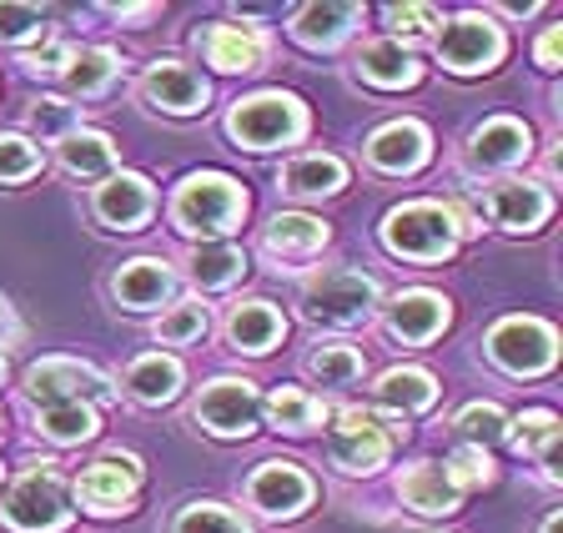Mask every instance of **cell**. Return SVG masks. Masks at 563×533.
Returning a JSON list of instances; mask_svg holds the SVG:
<instances>
[{
  "label": "cell",
  "mask_w": 563,
  "mask_h": 533,
  "mask_svg": "<svg viewBox=\"0 0 563 533\" xmlns=\"http://www.w3.org/2000/svg\"><path fill=\"white\" fill-rule=\"evenodd\" d=\"M242 212H246V191L222 171H197L172 197V222L187 237H222V232H232L242 222Z\"/></svg>",
  "instance_id": "obj_1"
},
{
  "label": "cell",
  "mask_w": 563,
  "mask_h": 533,
  "mask_svg": "<svg viewBox=\"0 0 563 533\" xmlns=\"http://www.w3.org/2000/svg\"><path fill=\"white\" fill-rule=\"evenodd\" d=\"M383 247L408 262H443L457 247V222L443 202H408L383 216Z\"/></svg>",
  "instance_id": "obj_2"
},
{
  "label": "cell",
  "mask_w": 563,
  "mask_h": 533,
  "mask_svg": "<svg viewBox=\"0 0 563 533\" xmlns=\"http://www.w3.org/2000/svg\"><path fill=\"white\" fill-rule=\"evenodd\" d=\"M0 519L11 523L15 533H56L66 529L70 519V503H66V484L51 463H35L5 488L0 498Z\"/></svg>",
  "instance_id": "obj_3"
},
{
  "label": "cell",
  "mask_w": 563,
  "mask_h": 533,
  "mask_svg": "<svg viewBox=\"0 0 563 533\" xmlns=\"http://www.w3.org/2000/svg\"><path fill=\"white\" fill-rule=\"evenodd\" d=\"M227 131H232L242 146L252 152H272V146H287L297 142L307 131V111L297 96H282V91H262V96H246L236 101L232 116H227Z\"/></svg>",
  "instance_id": "obj_4"
},
{
  "label": "cell",
  "mask_w": 563,
  "mask_h": 533,
  "mask_svg": "<svg viewBox=\"0 0 563 533\" xmlns=\"http://www.w3.org/2000/svg\"><path fill=\"white\" fill-rule=\"evenodd\" d=\"M377 308V282L352 267H328L302 282V312L312 322H332V327H347V322H363Z\"/></svg>",
  "instance_id": "obj_5"
},
{
  "label": "cell",
  "mask_w": 563,
  "mask_h": 533,
  "mask_svg": "<svg viewBox=\"0 0 563 533\" xmlns=\"http://www.w3.org/2000/svg\"><path fill=\"white\" fill-rule=\"evenodd\" d=\"M488 357L514 378H539L559 357V337L539 318H504L488 332Z\"/></svg>",
  "instance_id": "obj_6"
},
{
  "label": "cell",
  "mask_w": 563,
  "mask_h": 533,
  "mask_svg": "<svg viewBox=\"0 0 563 533\" xmlns=\"http://www.w3.org/2000/svg\"><path fill=\"white\" fill-rule=\"evenodd\" d=\"M393 438H398V427L383 423L377 413H367V408H342L328 453H332V463H338L342 474H373V468L387 463Z\"/></svg>",
  "instance_id": "obj_7"
},
{
  "label": "cell",
  "mask_w": 563,
  "mask_h": 533,
  "mask_svg": "<svg viewBox=\"0 0 563 533\" xmlns=\"http://www.w3.org/2000/svg\"><path fill=\"white\" fill-rule=\"evenodd\" d=\"M504 56V31L488 21V15H453L438 36V60H443L453 76H478L488 66H498Z\"/></svg>",
  "instance_id": "obj_8"
},
{
  "label": "cell",
  "mask_w": 563,
  "mask_h": 533,
  "mask_svg": "<svg viewBox=\"0 0 563 533\" xmlns=\"http://www.w3.org/2000/svg\"><path fill=\"white\" fill-rule=\"evenodd\" d=\"M25 398L35 408H56V403H91V398H111V382L96 368L76 363V357H46L25 373Z\"/></svg>",
  "instance_id": "obj_9"
},
{
  "label": "cell",
  "mask_w": 563,
  "mask_h": 533,
  "mask_svg": "<svg viewBox=\"0 0 563 533\" xmlns=\"http://www.w3.org/2000/svg\"><path fill=\"white\" fill-rule=\"evenodd\" d=\"M257 413H262L257 388L246 378H217L197 398V423L207 433H217V438H246L257 427Z\"/></svg>",
  "instance_id": "obj_10"
},
{
  "label": "cell",
  "mask_w": 563,
  "mask_h": 533,
  "mask_svg": "<svg viewBox=\"0 0 563 533\" xmlns=\"http://www.w3.org/2000/svg\"><path fill=\"white\" fill-rule=\"evenodd\" d=\"M246 503L267 519H297L312 503V478L297 463H262L257 474L246 478Z\"/></svg>",
  "instance_id": "obj_11"
},
{
  "label": "cell",
  "mask_w": 563,
  "mask_h": 533,
  "mask_svg": "<svg viewBox=\"0 0 563 533\" xmlns=\"http://www.w3.org/2000/svg\"><path fill=\"white\" fill-rule=\"evenodd\" d=\"M141 96H146L156 111H166V116H197V111H207L211 91L191 66H181V60H156V66H146V76H141Z\"/></svg>",
  "instance_id": "obj_12"
},
{
  "label": "cell",
  "mask_w": 563,
  "mask_h": 533,
  "mask_svg": "<svg viewBox=\"0 0 563 533\" xmlns=\"http://www.w3.org/2000/svg\"><path fill=\"white\" fill-rule=\"evenodd\" d=\"M528 146H533V136H528L523 121H514V116H493V121H483V126L468 136V152H463V162H468V171L488 177V171L518 166V162L528 156Z\"/></svg>",
  "instance_id": "obj_13"
},
{
  "label": "cell",
  "mask_w": 563,
  "mask_h": 533,
  "mask_svg": "<svg viewBox=\"0 0 563 533\" xmlns=\"http://www.w3.org/2000/svg\"><path fill=\"white\" fill-rule=\"evenodd\" d=\"M141 484V463L136 458H101L76 478V498L86 513H121L131 503Z\"/></svg>",
  "instance_id": "obj_14"
},
{
  "label": "cell",
  "mask_w": 563,
  "mask_h": 533,
  "mask_svg": "<svg viewBox=\"0 0 563 533\" xmlns=\"http://www.w3.org/2000/svg\"><path fill=\"white\" fill-rule=\"evenodd\" d=\"M433 152V136L422 121H387L383 131H373V142H367V162L377 171H393V177H408L428 162Z\"/></svg>",
  "instance_id": "obj_15"
},
{
  "label": "cell",
  "mask_w": 563,
  "mask_h": 533,
  "mask_svg": "<svg viewBox=\"0 0 563 533\" xmlns=\"http://www.w3.org/2000/svg\"><path fill=\"white\" fill-rule=\"evenodd\" d=\"M152 181L136 177V171H111V177L96 187V216L117 232H136L146 216H152Z\"/></svg>",
  "instance_id": "obj_16"
},
{
  "label": "cell",
  "mask_w": 563,
  "mask_h": 533,
  "mask_svg": "<svg viewBox=\"0 0 563 533\" xmlns=\"http://www.w3.org/2000/svg\"><path fill=\"white\" fill-rule=\"evenodd\" d=\"M383 322H387V332H393L398 343H433L438 332L448 327V297L412 287V292H402V297L387 302Z\"/></svg>",
  "instance_id": "obj_17"
},
{
  "label": "cell",
  "mask_w": 563,
  "mask_h": 533,
  "mask_svg": "<svg viewBox=\"0 0 563 533\" xmlns=\"http://www.w3.org/2000/svg\"><path fill=\"white\" fill-rule=\"evenodd\" d=\"M201 51H207V60L227 76L257 71L262 56H267V36H262L257 25H211L207 36H201Z\"/></svg>",
  "instance_id": "obj_18"
},
{
  "label": "cell",
  "mask_w": 563,
  "mask_h": 533,
  "mask_svg": "<svg viewBox=\"0 0 563 533\" xmlns=\"http://www.w3.org/2000/svg\"><path fill=\"white\" fill-rule=\"evenodd\" d=\"M488 212L504 232H533L553 212V197L533 181H504V187L488 191Z\"/></svg>",
  "instance_id": "obj_19"
},
{
  "label": "cell",
  "mask_w": 563,
  "mask_h": 533,
  "mask_svg": "<svg viewBox=\"0 0 563 533\" xmlns=\"http://www.w3.org/2000/svg\"><path fill=\"white\" fill-rule=\"evenodd\" d=\"M282 332H287V322H282V312L272 302H236L227 312V343L236 353H252V357L272 353L282 343Z\"/></svg>",
  "instance_id": "obj_20"
},
{
  "label": "cell",
  "mask_w": 563,
  "mask_h": 533,
  "mask_svg": "<svg viewBox=\"0 0 563 533\" xmlns=\"http://www.w3.org/2000/svg\"><path fill=\"white\" fill-rule=\"evenodd\" d=\"M398 498L408 503L412 513H428V519H438V513H453L463 493L453 488V478H448L443 463H412L408 474L398 478Z\"/></svg>",
  "instance_id": "obj_21"
},
{
  "label": "cell",
  "mask_w": 563,
  "mask_h": 533,
  "mask_svg": "<svg viewBox=\"0 0 563 533\" xmlns=\"http://www.w3.org/2000/svg\"><path fill=\"white\" fill-rule=\"evenodd\" d=\"M111 292H117L121 308L152 312L156 302L172 292V273H166V262H156V257H136V262H126V267L111 277Z\"/></svg>",
  "instance_id": "obj_22"
},
{
  "label": "cell",
  "mask_w": 563,
  "mask_h": 533,
  "mask_svg": "<svg viewBox=\"0 0 563 533\" xmlns=\"http://www.w3.org/2000/svg\"><path fill=\"white\" fill-rule=\"evenodd\" d=\"M121 388H126L136 403H172L176 388H181V363L166 357V353H146L126 368Z\"/></svg>",
  "instance_id": "obj_23"
},
{
  "label": "cell",
  "mask_w": 563,
  "mask_h": 533,
  "mask_svg": "<svg viewBox=\"0 0 563 533\" xmlns=\"http://www.w3.org/2000/svg\"><path fill=\"white\" fill-rule=\"evenodd\" d=\"M272 257H312V252L328 247V226L317 222V216H302V212H282L267 222L262 232Z\"/></svg>",
  "instance_id": "obj_24"
},
{
  "label": "cell",
  "mask_w": 563,
  "mask_h": 533,
  "mask_svg": "<svg viewBox=\"0 0 563 533\" xmlns=\"http://www.w3.org/2000/svg\"><path fill=\"white\" fill-rule=\"evenodd\" d=\"M60 166L70 177H111L117 171V142L101 131H70V136H60Z\"/></svg>",
  "instance_id": "obj_25"
},
{
  "label": "cell",
  "mask_w": 563,
  "mask_h": 533,
  "mask_svg": "<svg viewBox=\"0 0 563 533\" xmlns=\"http://www.w3.org/2000/svg\"><path fill=\"white\" fill-rule=\"evenodd\" d=\"M357 76L373 86H412L418 81V60L412 51H402L398 41H367L357 51Z\"/></svg>",
  "instance_id": "obj_26"
},
{
  "label": "cell",
  "mask_w": 563,
  "mask_h": 533,
  "mask_svg": "<svg viewBox=\"0 0 563 533\" xmlns=\"http://www.w3.org/2000/svg\"><path fill=\"white\" fill-rule=\"evenodd\" d=\"M433 392H438V382L422 368H393L377 378L373 398H377V408H387V413H418V408L433 403Z\"/></svg>",
  "instance_id": "obj_27"
},
{
  "label": "cell",
  "mask_w": 563,
  "mask_h": 533,
  "mask_svg": "<svg viewBox=\"0 0 563 533\" xmlns=\"http://www.w3.org/2000/svg\"><path fill=\"white\" fill-rule=\"evenodd\" d=\"M342 181H347V166L322 152L297 156V162L282 171V187L292 191V197H332V191H342Z\"/></svg>",
  "instance_id": "obj_28"
},
{
  "label": "cell",
  "mask_w": 563,
  "mask_h": 533,
  "mask_svg": "<svg viewBox=\"0 0 563 533\" xmlns=\"http://www.w3.org/2000/svg\"><path fill=\"white\" fill-rule=\"evenodd\" d=\"M352 21H363V5H302L292 15V36L307 46H332L347 36Z\"/></svg>",
  "instance_id": "obj_29"
},
{
  "label": "cell",
  "mask_w": 563,
  "mask_h": 533,
  "mask_svg": "<svg viewBox=\"0 0 563 533\" xmlns=\"http://www.w3.org/2000/svg\"><path fill=\"white\" fill-rule=\"evenodd\" d=\"M267 418H272L277 433H312V427L328 423V408L317 403L312 392H302V388H277L267 398Z\"/></svg>",
  "instance_id": "obj_30"
},
{
  "label": "cell",
  "mask_w": 563,
  "mask_h": 533,
  "mask_svg": "<svg viewBox=\"0 0 563 533\" xmlns=\"http://www.w3.org/2000/svg\"><path fill=\"white\" fill-rule=\"evenodd\" d=\"M117 51H106V46H86V51H70V60H66V86L76 96H96V91H106L111 86V76H117Z\"/></svg>",
  "instance_id": "obj_31"
},
{
  "label": "cell",
  "mask_w": 563,
  "mask_h": 533,
  "mask_svg": "<svg viewBox=\"0 0 563 533\" xmlns=\"http://www.w3.org/2000/svg\"><path fill=\"white\" fill-rule=\"evenodd\" d=\"M246 273V252L232 247V242H207V247L191 252V277H197L201 287H232L236 277Z\"/></svg>",
  "instance_id": "obj_32"
},
{
  "label": "cell",
  "mask_w": 563,
  "mask_h": 533,
  "mask_svg": "<svg viewBox=\"0 0 563 533\" xmlns=\"http://www.w3.org/2000/svg\"><path fill=\"white\" fill-rule=\"evenodd\" d=\"M35 427H41V438H51V443H86V438H96V408L91 403L41 408Z\"/></svg>",
  "instance_id": "obj_33"
},
{
  "label": "cell",
  "mask_w": 563,
  "mask_h": 533,
  "mask_svg": "<svg viewBox=\"0 0 563 533\" xmlns=\"http://www.w3.org/2000/svg\"><path fill=\"white\" fill-rule=\"evenodd\" d=\"M307 373H312L322 388H352V382L363 378V357H357V347H347V343H322L312 357H307Z\"/></svg>",
  "instance_id": "obj_34"
},
{
  "label": "cell",
  "mask_w": 563,
  "mask_h": 533,
  "mask_svg": "<svg viewBox=\"0 0 563 533\" xmlns=\"http://www.w3.org/2000/svg\"><path fill=\"white\" fill-rule=\"evenodd\" d=\"M514 443L523 453H543L549 478H559V418H553L549 408H533V413L518 418V423H514Z\"/></svg>",
  "instance_id": "obj_35"
},
{
  "label": "cell",
  "mask_w": 563,
  "mask_h": 533,
  "mask_svg": "<svg viewBox=\"0 0 563 533\" xmlns=\"http://www.w3.org/2000/svg\"><path fill=\"white\" fill-rule=\"evenodd\" d=\"M172 533H252V529L232 509H222V503H187L176 513Z\"/></svg>",
  "instance_id": "obj_36"
},
{
  "label": "cell",
  "mask_w": 563,
  "mask_h": 533,
  "mask_svg": "<svg viewBox=\"0 0 563 533\" xmlns=\"http://www.w3.org/2000/svg\"><path fill=\"white\" fill-rule=\"evenodd\" d=\"M201 332H207V308H201V302H176V308L156 322V337H162V343H197Z\"/></svg>",
  "instance_id": "obj_37"
},
{
  "label": "cell",
  "mask_w": 563,
  "mask_h": 533,
  "mask_svg": "<svg viewBox=\"0 0 563 533\" xmlns=\"http://www.w3.org/2000/svg\"><path fill=\"white\" fill-rule=\"evenodd\" d=\"M457 433H463V438H473V448H478V443H488V438H504L508 418H504V408H498V403H473V408H463V413H457Z\"/></svg>",
  "instance_id": "obj_38"
},
{
  "label": "cell",
  "mask_w": 563,
  "mask_h": 533,
  "mask_svg": "<svg viewBox=\"0 0 563 533\" xmlns=\"http://www.w3.org/2000/svg\"><path fill=\"white\" fill-rule=\"evenodd\" d=\"M443 468H448V478H453L457 493H468V488H478V484H488V478H493V458L483 448H473V443H468V448H457Z\"/></svg>",
  "instance_id": "obj_39"
},
{
  "label": "cell",
  "mask_w": 563,
  "mask_h": 533,
  "mask_svg": "<svg viewBox=\"0 0 563 533\" xmlns=\"http://www.w3.org/2000/svg\"><path fill=\"white\" fill-rule=\"evenodd\" d=\"M41 171V152L25 136H0V181H25Z\"/></svg>",
  "instance_id": "obj_40"
},
{
  "label": "cell",
  "mask_w": 563,
  "mask_h": 533,
  "mask_svg": "<svg viewBox=\"0 0 563 533\" xmlns=\"http://www.w3.org/2000/svg\"><path fill=\"white\" fill-rule=\"evenodd\" d=\"M41 25H46V11H41V5H0V41L41 36Z\"/></svg>",
  "instance_id": "obj_41"
},
{
  "label": "cell",
  "mask_w": 563,
  "mask_h": 533,
  "mask_svg": "<svg viewBox=\"0 0 563 533\" xmlns=\"http://www.w3.org/2000/svg\"><path fill=\"white\" fill-rule=\"evenodd\" d=\"M31 126L41 131V136H70V126H76V107H66V101H35Z\"/></svg>",
  "instance_id": "obj_42"
},
{
  "label": "cell",
  "mask_w": 563,
  "mask_h": 533,
  "mask_svg": "<svg viewBox=\"0 0 563 533\" xmlns=\"http://www.w3.org/2000/svg\"><path fill=\"white\" fill-rule=\"evenodd\" d=\"M387 21H393V31H398V36L418 41V36H428V31L438 25V11H433V5H393V11H387Z\"/></svg>",
  "instance_id": "obj_43"
},
{
  "label": "cell",
  "mask_w": 563,
  "mask_h": 533,
  "mask_svg": "<svg viewBox=\"0 0 563 533\" xmlns=\"http://www.w3.org/2000/svg\"><path fill=\"white\" fill-rule=\"evenodd\" d=\"M66 60H70V51L60 46V41H46V46L25 51L21 66H25V71H35V76H56V71H66Z\"/></svg>",
  "instance_id": "obj_44"
},
{
  "label": "cell",
  "mask_w": 563,
  "mask_h": 533,
  "mask_svg": "<svg viewBox=\"0 0 563 533\" xmlns=\"http://www.w3.org/2000/svg\"><path fill=\"white\" fill-rule=\"evenodd\" d=\"M559 46H563V25H549L539 41V66L543 71H559Z\"/></svg>",
  "instance_id": "obj_45"
},
{
  "label": "cell",
  "mask_w": 563,
  "mask_h": 533,
  "mask_svg": "<svg viewBox=\"0 0 563 533\" xmlns=\"http://www.w3.org/2000/svg\"><path fill=\"white\" fill-rule=\"evenodd\" d=\"M0 337H15V322H11V312L0 308Z\"/></svg>",
  "instance_id": "obj_46"
},
{
  "label": "cell",
  "mask_w": 563,
  "mask_h": 533,
  "mask_svg": "<svg viewBox=\"0 0 563 533\" xmlns=\"http://www.w3.org/2000/svg\"><path fill=\"white\" fill-rule=\"evenodd\" d=\"M543 533H563V513H549V519H543Z\"/></svg>",
  "instance_id": "obj_47"
},
{
  "label": "cell",
  "mask_w": 563,
  "mask_h": 533,
  "mask_svg": "<svg viewBox=\"0 0 563 533\" xmlns=\"http://www.w3.org/2000/svg\"><path fill=\"white\" fill-rule=\"evenodd\" d=\"M0 382H5V363H0Z\"/></svg>",
  "instance_id": "obj_48"
}]
</instances>
